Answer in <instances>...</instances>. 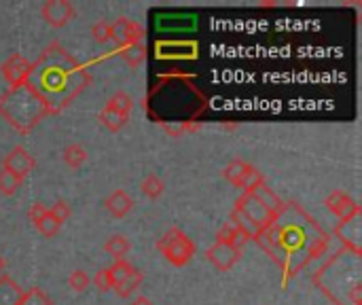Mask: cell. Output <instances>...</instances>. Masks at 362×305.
<instances>
[{
    "label": "cell",
    "instance_id": "e575fe53",
    "mask_svg": "<svg viewBox=\"0 0 362 305\" xmlns=\"http://www.w3.org/2000/svg\"><path fill=\"white\" fill-rule=\"evenodd\" d=\"M94 284H96V288H98V290H102V292H106V290H113V288H115V282H113V278H111V271H108V269H100V271L94 275Z\"/></svg>",
    "mask_w": 362,
    "mask_h": 305
},
{
    "label": "cell",
    "instance_id": "d590c367",
    "mask_svg": "<svg viewBox=\"0 0 362 305\" xmlns=\"http://www.w3.org/2000/svg\"><path fill=\"white\" fill-rule=\"evenodd\" d=\"M47 210H49V208H47V206H43V204L39 201V204H35V206L30 208L28 216H30V220H32V223H37V220H39V218H41V216L47 212Z\"/></svg>",
    "mask_w": 362,
    "mask_h": 305
},
{
    "label": "cell",
    "instance_id": "ba28073f",
    "mask_svg": "<svg viewBox=\"0 0 362 305\" xmlns=\"http://www.w3.org/2000/svg\"><path fill=\"white\" fill-rule=\"evenodd\" d=\"M30 70H32V64L20 56V54H13L5 64H3V77L9 85V89H15V87H22L28 83V77H30Z\"/></svg>",
    "mask_w": 362,
    "mask_h": 305
},
{
    "label": "cell",
    "instance_id": "44dd1931",
    "mask_svg": "<svg viewBox=\"0 0 362 305\" xmlns=\"http://www.w3.org/2000/svg\"><path fill=\"white\" fill-rule=\"evenodd\" d=\"M106 106H108V108H113L115 113H119L121 117L130 119V113H132V108H134V100H132V96H130V94H125V92H117L115 96H111V100L106 102Z\"/></svg>",
    "mask_w": 362,
    "mask_h": 305
},
{
    "label": "cell",
    "instance_id": "52a82bcc",
    "mask_svg": "<svg viewBox=\"0 0 362 305\" xmlns=\"http://www.w3.org/2000/svg\"><path fill=\"white\" fill-rule=\"evenodd\" d=\"M326 208L341 220V223H347L356 216H360V206L354 201V197L341 189L332 191L328 197H326Z\"/></svg>",
    "mask_w": 362,
    "mask_h": 305
},
{
    "label": "cell",
    "instance_id": "d6986e66",
    "mask_svg": "<svg viewBox=\"0 0 362 305\" xmlns=\"http://www.w3.org/2000/svg\"><path fill=\"white\" fill-rule=\"evenodd\" d=\"M229 220H231V223H233L242 233H246L250 239H254V237L263 231L256 223H252V220H250L244 212H239L237 208H233V212H231V218H229Z\"/></svg>",
    "mask_w": 362,
    "mask_h": 305
},
{
    "label": "cell",
    "instance_id": "277c9868",
    "mask_svg": "<svg viewBox=\"0 0 362 305\" xmlns=\"http://www.w3.org/2000/svg\"><path fill=\"white\" fill-rule=\"evenodd\" d=\"M0 115L11 125H15L20 132H28L49 113L43 100L28 85H22V87L9 89L0 98Z\"/></svg>",
    "mask_w": 362,
    "mask_h": 305
},
{
    "label": "cell",
    "instance_id": "484cf974",
    "mask_svg": "<svg viewBox=\"0 0 362 305\" xmlns=\"http://www.w3.org/2000/svg\"><path fill=\"white\" fill-rule=\"evenodd\" d=\"M100 121H102V125L104 127H108L111 132H121L123 127H125V123H127V119L125 117H121L119 113H115L113 108H108V106H104L102 108V113H100Z\"/></svg>",
    "mask_w": 362,
    "mask_h": 305
},
{
    "label": "cell",
    "instance_id": "ac0fdd59",
    "mask_svg": "<svg viewBox=\"0 0 362 305\" xmlns=\"http://www.w3.org/2000/svg\"><path fill=\"white\" fill-rule=\"evenodd\" d=\"M104 250H106L115 261H125L127 254H130V250H132V244H130V239L123 237V235H113V237H108V242L104 244Z\"/></svg>",
    "mask_w": 362,
    "mask_h": 305
},
{
    "label": "cell",
    "instance_id": "7a4b0ae2",
    "mask_svg": "<svg viewBox=\"0 0 362 305\" xmlns=\"http://www.w3.org/2000/svg\"><path fill=\"white\" fill-rule=\"evenodd\" d=\"M92 81L83 64H79L64 47L51 45L32 64L28 87L43 100L47 113L66 108Z\"/></svg>",
    "mask_w": 362,
    "mask_h": 305
},
{
    "label": "cell",
    "instance_id": "e0dca14e",
    "mask_svg": "<svg viewBox=\"0 0 362 305\" xmlns=\"http://www.w3.org/2000/svg\"><path fill=\"white\" fill-rule=\"evenodd\" d=\"M252 195L258 199V204L271 214V216H277L280 214V210L284 208V201L277 197V193H273L267 185H261V187H256L254 191H252Z\"/></svg>",
    "mask_w": 362,
    "mask_h": 305
},
{
    "label": "cell",
    "instance_id": "836d02e7",
    "mask_svg": "<svg viewBox=\"0 0 362 305\" xmlns=\"http://www.w3.org/2000/svg\"><path fill=\"white\" fill-rule=\"evenodd\" d=\"M92 37H94V41L96 43H100V45H106L108 41H111V24L108 22H98V24H94V28H92Z\"/></svg>",
    "mask_w": 362,
    "mask_h": 305
},
{
    "label": "cell",
    "instance_id": "cb8c5ba5",
    "mask_svg": "<svg viewBox=\"0 0 362 305\" xmlns=\"http://www.w3.org/2000/svg\"><path fill=\"white\" fill-rule=\"evenodd\" d=\"M261 185H265L263 174H261L252 163H248V166H246V170H244V176H242L239 189H244V193H252V191H254L256 187H261Z\"/></svg>",
    "mask_w": 362,
    "mask_h": 305
},
{
    "label": "cell",
    "instance_id": "9c48e42d",
    "mask_svg": "<svg viewBox=\"0 0 362 305\" xmlns=\"http://www.w3.org/2000/svg\"><path fill=\"white\" fill-rule=\"evenodd\" d=\"M157 60H193L197 58V45L191 41H157L155 45Z\"/></svg>",
    "mask_w": 362,
    "mask_h": 305
},
{
    "label": "cell",
    "instance_id": "f546056e",
    "mask_svg": "<svg viewBox=\"0 0 362 305\" xmlns=\"http://www.w3.org/2000/svg\"><path fill=\"white\" fill-rule=\"evenodd\" d=\"M142 284V271H138V269H134L123 282H119L117 286H115V290H117V294L119 297H130L138 286Z\"/></svg>",
    "mask_w": 362,
    "mask_h": 305
},
{
    "label": "cell",
    "instance_id": "30bf717a",
    "mask_svg": "<svg viewBox=\"0 0 362 305\" xmlns=\"http://www.w3.org/2000/svg\"><path fill=\"white\" fill-rule=\"evenodd\" d=\"M35 168H37V161H35V157H32L24 147H13V149L7 153L5 161H3V170L15 174V176L22 178V180H24Z\"/></svg>",
    "mask_w": 362,
    "mask_h": 305
},
{
    "label": "cell",
    "instance_id": "d4e9b609",
    "mask_svg": "<svg viewBox=\"0 0 362 305\" xmlns=\"http://www.w3.org/2000/svg\"><path fill=\"white\" fill-rule=\"evenodd\" d=\"M20 305H54V301H51V297H49L43 288L32 286V288H28V290L22 294Z\"/></svg>",
    "mask_w": 362,
    "mask_h": 305
},
{
    "label": "cell",
    "instance_id": "d6a6232c",
    "mask_svg": "<svg viewBox=\"0 0 362 305\" xmlns=\"http://www.w3.org/2000/svg\"><path fill=\"white\" fill-rule=\"evenodd\" d=\"M49 214H51L58 223H66V220L73 216V208H70V204H68V201L58 199V201L49 208Z\"/></svg>",
    "mask_w": 362,
    "mask_h": 305
},
{
    "label": "cell",
    "instance_id": "9a60e30c",
    "mask_svg": "<svg viewBox=\"0 0 362 305\" xmlns=\"http://www.w3.org/2000/svg\"><path fill=\"white\" fill-rule=\"evenodd\" d=\"M104 206H106V210H108L115 218H123L125 214H130V212H132V208H134V199H132V195H130L127 191L117 189V191H113V193L106 197Z\"/></svg>",
    "mask_w": 362,
    "mask_h": 305
},
{
    "label": "cell",
    "instance_id": "5b68a950",
    "mask_svg": "<svg viewBox=\"0 0 362 305\" xmlns=\"http://www.w3.org/2000/svg\"><path fill=\"white\" fill-rule=\"evenodd\" d=\"M157 250L176 267H185L193 254H195V244L189 239V235L178 229V227H170L157 242Z\"/></svg>",
    "mask_w": 362,
    "mask_h": 305
},
{
    "label": "cell",
    "instance_id": "1f68e13d",
    "mask_svg": "<svg viewBox=\"0 0 362 305\" xmlns=\"http://www.w3.org/2000/svg\"><path fill=\"white\" fill-rule=\"evenodd\" d=\"M89 284H92V278H89V273H87V271H83V269H75V271L70 273V278H68V286H70L75 292H83V290H87V288H89Z\"/></svg>",
    "mask_w": 362,
    "mask_h": 305
},
{
    "label": "cell",
    "instance_id": "f1b7e54d",
    "mask_svg": "<svg viewBox=\"0 0 362 305\" xmlns=\"http://www.w3.org/2000/svg\"><path fill=\"white\" fill-rule=\"evenodd\" d=\"M35 227H37V231L43 235V237H54V235H58V231H60V227H62V223H58L51 214H49V210L35 223Z\"/></svg>",
    "mask_w": 362,
    "mask_h": 305
},
{
    "label": "cell",
    "instance_id": "4dcf8cb0",
    "mask_svg": "<svg viewBox=\"0 0 362 305\" xmlns=\"http://www.w3.org/2000/svg\"><path fill=\"white\" fill-rule=\"evenodd\" d=\"M136 267L125 259V261H115V265L113 267H108V271H111V278H113V282H115V286L119 284V282H123L132 271H134Z\"/></svg>",
    "mask_w": 362,
    "mask_h": 305
},
{
    "label": "cell",
    "instance_id": "7c38bea8",
    "mask_svg": "<svg viewBox=\"0 0 362 305\" xmlns=\"http://www.w3.org/2000/svg\"><path fill=\"white\" fill-rule=\"evenodd\" d=\"M197 26V18L191 13H163L155 18V28L168 35H178V32H191Z\"/></svg>",
    "mask_w": 362,
    "mask_h": 305
},
{
    "label": "cell",
    "instance_id": "3957f363",
    "mask_svg": "<svg viewBox=\"0 0 362 305\" xmlns=\"http://www.w3.org/2000/svg\"><path fill=\"white\" fill-rule=\"evenodd\" d=\"M360 252L356 250H341L337 252L318 275H326V278H337L330 282H322L318 284L324 294L328 299H335L337 290H343L345 297V305H360V297H362V286H360Z\"/></svg>",
    "mask_w": 362,
    "mask_h": 305
},
{
    "label": "cell",
    "instance_id": "2e32d148",
    "mask_svg": "<svg viewBox=\"0 0 362 305\" xmlns=\"http://www.w3.org/2000/svg\"><path fill=\"white\" fill-rule=\"evenodd\" d=\"M24 290L11 275H0V305H20Z\"/></svg>",
    "mask_w": 362,
    "mask_h": 305
},
{
    "label": "cell",
    "instance_id": "4316f807",
    "mask_svg": "<svg viewBox=\"0 0 362 305\" xmlns=\"http://www.w3.org/2000/svg\"><path fill=\"white\" fill-rule=\"evenodd\" d=\"M246 166H248V163H246L244 159H233V161H229V163H227V168L223 170L225 180H227V182H231L233 187H239Z\"/></svg>",
    "mask_w": 362,
    "mask_h": 305
},
{
    "label": "cell",
    "instance_id": "ffe728a7",
    "mask_svg": "<svg viewBox=\"0 0 362 305\" xmlns=\"http://www.w3.org/2000/svg\"><path fill=\"white\" fill-rule=\"evenodd\" d=\"M121 58L130 68H138L144 58H146V45L144 43H136V45H127L121 49Z\"/></svg>",
    "mask_w": 362,
    "mask_h": 305
},
{
    "label": "cell",
    "instance_id": "8992f818",
    "mask_svg": "<svg viewBox=\"0 0 362 305\" xmlns=\"http://www.w3.org/2000/svg\"><path fill=\"white\" fill-rule=\"evenodd\" d=\"M111 41L117 43L119 49L136 43H144V28L132 20L119 18L115 24H111Z\"/></svg>",
    "mask_w": 362,
    "mask_h": 305
},
{
    "label": "cell",
    "instance_id": "83f0119b",
    "mask_svg": "<svg viewBox=\"0 0 362 305\" xmlns=\"http://www.w3.org/2000/svg\"><path fill=\"white\" fill-rule=\"evenodd\" d=\"M22 178H18L15 174L7 172V170H0V193H3L5 197H11L18 193V189L22 187Z\"/></svg>",
    "mask_w": 362,
    "mask_h": 305
},
{
    "label": "cell",
    "instance_id": "5bb4252c",
    "mask_svg": "<svg viewBox=\"0 0 362 305\" xmlns=\"http://www.w3.org/2000/svg\"><path fill=\"white\" fill-rule=\"evenodd\" d=\"M206 259H208L218 271H229V269L239 261V252L233 250V248H231L229 244H225V242H216L214 246L208 248Z\"/></svg>",
    "mask_w": 362,
    "mask_h": 305
},
{
    "label": "cell",
    "instance_id": "7402d4cb",
    "mask_svg": "<svg viewBox=\"0 0 362 305\" xmlns=\"http://www.w3.org/2000/svg\"><path fill=\"white\" fill-rule=\"evenodd\" d=\"M62 155H64V163L73 170H79L87 161V151L81 144H68Z\"/></svg>",
    "mask_w": 362,
    "mask_h": 305
},
{
    "label": "cell",
    "instance_id": "8d00e7d4",
    "mask_svg": "<svg viewBox=\"0 0 362 305\" xmlns=\"http://www.w3.org/2000/svg\"><path fill=\"white\" fill-rule=\"evenodd\" d=\"M132 305H155V303L151 299H146V297H138V299H134Z\"/></svg>",
    "mask_w": 362,
    "mask_h": 305
},
{
    "label": "cell",
    "instance_id": "4fadbf2b",
    "mask_svg": "<svg viewBox=\"0 0 362 305\" xmlns=\"http://www.w3.org/2000/svg\"><path fill=\"white\" fill-rule=\"evenodd\" d=\"M235 208L239 210V212H244L252 223H256L261 229H265L271 220H273V216L258 204V199L252 195V193H244V195H239L237 197V201H235Z\"/></svg>",
    "mask_w": 362,
    "mask_h": 305
},
{
    "label": "cell",
    "instance_id": "74e56055",
    "mask_svg": "<svg viewBox=\"0 0 362 305\" xmlns=\"http://www.w3.org/2000/svg\"><path fill=\"white\" fill-rule=\"evenodd\" d=\"M5 267H7V263H5L3 256H0V275H5Z\"/></svg>",
    "mask_w": 362,
    "mask_h": 305
},
{
    "label": "cell",
    "instance_id": "603a6c76",
    "mask_svg": "<svg viewBox=\"0 0 362 305\" xmlns=\"http://www.w3.org/2000/svg\"><path fill=\"white\" fill-rule=\"evenodd\" d=\"M140 189L142 193L149 197V199H159L166 191V182L163 178H159L157 174H149L142 182H140Z\"/></svg>",
    "mask_w": 362,
    "mask_h": 305
},
{
    "label": "cell",
    "instance_id": "6da1fadb",
    "mask_svg": "<svg viewBox=\"0 0 362 305\" xmlns=\"http://www.w3.org/2000/svg\"><path fill=\"white\" fill-rule=\"evenodd\" d=\"M254 239L282 267L284 284L328 250V235L297 204H284Z\"/></svg>",
    "mask_w": 362,
    "mask_h": 305
},
{
    "label": "cell",
    "instance_id": "8fae6325",
    "mask_svg": "<svg viewBox=\"0 0 362 305\" xmlns=\"http://www.w3.org/2000/svg\"><path fill=\"white\" fill-rule=\"evenodd\" d=\"M75 7L68 3V0H47V3L41 7V15L45 18L47 24H51L54 28H62L66 26L73 18H75Z\"/></svg>",
    "mask_w": 362,
    "mask_h": 305
}]
</instances>
